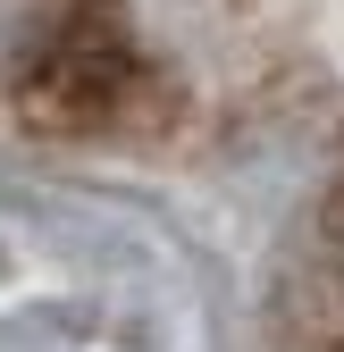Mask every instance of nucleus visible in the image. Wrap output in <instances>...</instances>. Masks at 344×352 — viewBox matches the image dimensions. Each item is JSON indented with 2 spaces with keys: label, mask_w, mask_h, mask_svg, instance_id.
<instances>
[{
  "label": "nucleus",
  "mask_w": 344,
  "mask_h": 352,
  "mask_svg": "<svg viewBox=\"0 0 344 352\" xmlns=\"http://www.w3.org/2000/svg\"><path fill=\"white\" fill-rule=\"evenodd\" d=\"M344 76V0H0V143L202 160Z\"/></svg>",
  "instance_id": "f257e3e1"
},
{
  "label": "nucleus",
  "mask_w": 344,
  "mask_h": 352,
  "mask_svg": "<svg viewBox=\"0 0 344 352\" xmlns=\"http://www.w3.org/2000/svg\"><path fill=\"white\" fill-rule=\"evenodd\" d=\"M286 352H344V193L327 210V235L311 260V294H303V319H294Z\"/></svg>",
  "instance_id": "f03ea898"
}]
</instances>
